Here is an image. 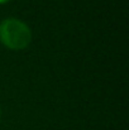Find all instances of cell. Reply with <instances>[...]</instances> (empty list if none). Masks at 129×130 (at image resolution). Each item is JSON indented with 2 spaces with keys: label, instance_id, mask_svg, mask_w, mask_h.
I'll use <instances>...</instances> for the list:
<instances>
[{
  "label": "cell",
  "instance_id": "6da1fadb",
  "mask_svg": "<svg viewBox=\"0 0 129 130\" xmlns=\"http://www.w3.org/2000/svg\"><path fill=\"white\" fill-rule=\"evenodd\" d=\"M32 33L28 25L15 18L4 19L0 23V41L10 49H23L31 43Z\"/></svg>",
  "mask_w": 129,
  "mask_h": 130
},
{
  "label": "cell",
  "instance_id": "7a4b0ae2",
  "mask_svg": "<svg viewBox=\"0 0 129 130\" xmlns=\"http://www.w3.org/2000/svg\"><path fill=\"white\" fill-rule=\"evenodd\" d=\"M8 0H0V4H4V3H6Z\"/></svg>",
  "mask_w": 129,
  "mask_h": 130
}]
</instances>
